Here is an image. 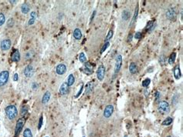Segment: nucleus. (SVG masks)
Here are the masks:
<instances>
[{
    "instance_id": "09e8293b",
    "label": "nucleus",
    "mask_w": 183,
    "mask_h": 137,
    "mask_svg": "<svg viewBox=\"0 0 183 137\" xmlns=\"http://www.w3.org/2000/svg\"><path fill=\"white\" fill-rule=\"evenodd\" d=\"M168 137H172V136H168Z\"/></svg>"
},
{
    "instance_id": "6e6552de",
    "label": "nucleus",
    "mask_w": 183,
    "mask_h": 137,
    "mask_svg": "<svg viewBox=\"0 0 183 137\" xmlns=\"http://www.w3.org/2000/svg\"><path fill=\"white\" fill-rule=\"evenodd\" d=\"M24 74L27 78H30L34 75V69L32 65H28L24 69Z\"/></svg>"
},
{
    "instance_id": "3c124183",
    "label": "nucleus",
    "mask_w": 183,
    "mask_h": 137,
    "mask_svg": "<svg viewBox=\"0 0 183 137\" xmlns=\"http://www.w3.org/2000/svg\"><path fill=\"white\" fill-rule=\"evenodd\" d=\"M46 137H48V136H46Z\"/></svg>"
},
{
    "instance_id": "bb28decb",
    "label": "nucleus",
    "mask_w": 183,
    "mask_h": 137,
    "mask_svg": "<svg viewBox=\"0 0 183 137\" xmlns=\"http://www.w3.org/2000/svg\"><path fill=\"white\" fill-rule=\"evenodd\" d=\"M175 59H176V53L175 52H172V53L171 54L169 59V63L172 65V64H173L174 62H175Z\"/></svg>"
},
{
    "instance_id": "473e14b6",
    "label": "nucleus",
    "mask_w": 183,
    "mask_h": 137,
    "mask_svg": "<svg viewBox=\"0 0 183 137\" xmlns=\"http://www.w3.org/2000/svg\"><path fill=\"white\" fill-rule=\"evenodd\" d=\"M6 24H7V26H8L9 28L13 27V25H14V19H12V18H10V19L7 21Z\"/></svg>"
},
{
    "instance_id": "58836bf2",
    "label": "nucleus",
    "mask_w": 183,
    "mask_h": 137,
    "mask_svg": "<svg viewBox=\"0 0 183 137\" xmlns=\"http://www.w3.org/2000/svg\"><path fill=\"white\" fill-rule=\"evenodd\" d=\"M141 36H142V34H141V33H140V32H137V33H135V35H134V38L137 39H140Z\"/></svg>"
},
{
    "instance_id": "0eeeda50",
    "label": "nucleus",
    "mask_w": 183,
    "mask_h": 137,
    "mask_svg": "<svg viewBox=\"0 0 183 137\" xmlns=\"http://www.w3.org/2000/svg\"><path fill=\"white\" fill-rule=\"evenodd\" d=\"M11 45H12L11 40L9 39H4V40L2 41L0 46H1V49H2V51H6V50H9V49H10Z\"/></svg>"
},
{
    "instance_id": "6ab92c4d",
    "label": "nucleus",
    "mask_w": 183,
    "mask_h": 137,
    "mask_svg": "<svg viewBox=\"0 0 183 137\" xmlns=\"http://www.w3.org/2000/svg\"><path fill=\"white\" fill-rule=\"evenodd\" d=\"M129 71L131 74H135L138 72V66L136 63L131 62L129 66Z\"/></svg>"
},
{
    "instance_id": "412c9836",
    "label": "nucleus",
    "mask_w": 183,
    "mask_h": 137,
    "mask_svg": "<svg viewBox=\"0 0 183 137\" xmlns=\"http://www.w3.org/2000/svg\"><path fill=\"white\" fill-rule=\"evenodd\" d=\"M138 5H137L136 8H135V11H134V14L133 16V18L131 23H130V26H133L134 25L135 22H136V19H137V17H138Z\"/></svg>"
},
{
    "instance_id": "f257e3e1",
    "label": "nucleus",
    "mask_w": 183,
    "mask_h": 137,
    "mask_svg": "<svg viewBox=\"0 0 183 137\" xmlns=\"http://www.w3.org/2000/svg\"><path fill=\"white\" fill-rule=\"evenodd\" d=\"M5 111L6 116L10 120H13L14 119H16L17 115H18V111H17L16 107L14 105H9V106H8L5 108Z\"/></svg>"
},
{
    "instance_id": "f03ea898",
    "label": "nucleus",
    "mask_w": 183,
    "mask_h": 137,
    "mask_svg": "<svg viewBox=\"0 0 183 137\" xmlns=\"http://www.w3.org/2000/svg\"><path fill=\"white\" fill-rule=\"evenodd\" d=\"M158 112L161 114H166L170 112V106L169 103L166 101H161L159 103L158 106Z\"/></svg>"
},
{
    "instance_id": "c756f323",
    "label": "nucleus",
    "mask_w": 183,
    "mask_h": 137,
    "mask_svg": "<svg viewBox=\"0 0 183 137\" xmlns=\"http://www.w3.org/2000/svg\"><path fill=\"white\" fill-rule=\"evenodd\" d=\"M150 83H151V79H145L143 82H142V86L144 87V88H146V87H148V86L150 85Z\"/></svg>"
},
{
    "instance_id": "c9c22d12",
    "label": "nucleus",
    "mask_w": 183,
    "mask_h": 137,
    "mask_svg": "<svg viewBox=\"0 0 183 137\" xmlns=\"http://www.w3.org/2000/svg\"><path fill=\"white\" fill-rule=\"evenodd\" d=\"M179 95H178V94H175V95L172 97V104H173V105H175V104L179 102Z\"/></svg>"
},
{
    "instance_id": "7ed1b4c3",
    "label": "nucleus",
    "mask_w": 183,
    "mask_h": 137,
    "mask_svg": "<svg viewBox=\"0 0 183 137\" xmlns=\"http://www.w3.org/2000/svg\"><path fill=\"white\" fill-rule=\"evenodd\" d=\"M9 77V72L7 70L2 71L0 72V87L5 86L7 83Z\"/></svg>"
},
{
    "instance_id": "39448f33",
    "label": "nucleus",
    "mask_w": 183,
    "mask_h": 137,
    "mask_svg": "<svg viewBox=\"0 0 183 137\" xmlns=\"http://www.w3.org/2000/svg\"><path fill=\"white\" fill-rule=\"evenodd\" d=\"M23 126H24V119L22 118V119H19L18 121L16 122V129H15V137H17L19 135L20 132L22 131Z\"/></svg>"
},
{
    "instance_id": "49530a36",
    "label": "nucleus",
    "mask_w": 183,
    "mask_h": 137,
    "mask_svg": "<svg viewBox=\"0 0 183 137\" xmlns=\"http://www.w3.org/2000/svg\"><path fill=\"white\" fill-rule=\"evenodd\" d=\"M95 13H96V11H94V13H93V15H92V16H91V19H90V22H91V21H92V19H94V16H95Z\"/></svg>"
},
{
    "instance_id": "a19ab883",
    "label": "nucleus",
    "mask_w": 183,
    "mask_h": 137,
    "mask_svg": "<svg viewBox=\"0 0 183 137\" xmlns=\"http://www.w3.org/2000/svg\"><path fill=\"white\" fill-rule=\"evenodd\" d=\"M83 86H84V84H83V83H81V86H80V89L79 90V92H77V94H76V95H75V97H76V98H77V97L79 96V95L81 94V92H82V91H83Z\"/></svg>"
},
{
    "instance_id": "9b49d317",
    "label": "nucleus",
    "mask_w": 183,
    "mask_h": 137,
    "mask_svg": "<svg viewBox=\"0 0 183 137\" xmlns=\"http://www.w3.org/2000/svg\"><path fill=\"white\" fill-rule=\"evenodd\" d=\"M114 112V106L112 105H107L106 108L104 109V116L105 118H109L111 117L112 113Z\"/></svg>"
},
{
    "instance_id": "8fccbe9b",
    "label": "nucleus",
    "mask_w": 183,
    "mask_h": 137,
    "mask_svg": "<svg viewBox=\"0 0 183 137\" xmlns=\"http://www.w3.org/2000/svg\"><path fill=\"white\" fill-rule=\"evenodd\" d=\"M83 137H85V136H83Z\"/></svg>"
},
{
    "instance_id": "a878e982",
    "label": "nucleus",
    "mask_w": 183,
    "mask_h": 137,
    "mask_svg": "<svg viewBox=\"0 0 183 137\" xmlns=\"http://www.w3.org/2000/svg\"><path fill=\"white\" fill-rule=\"evenodd\" d=\"M23 137H32V131L29 129V128H26V129L23 131Z\"/></svg>"
},
{
    "instance_id": "5701e85b",
    "label": "nucleus",
    "mask_w": 183,
    "mask_h": 137,
    "mask_svg": "<svg viewBox=\"0 0 183 137\" xmlns=\"http://www.w3.org/2000/svg\"><path fill=\"white\" fill-rule=\"evenodd\" d=\"M130 16H131V12H130L128 10H124V11L122 12L121 18H122L123 20H125V21H127V20L129 19Z\"/></svg>"
},
{
    "instance_id": "72a5a7b5",
    "label": "nucleus",
    "mask_w": 183,
    "mask_h": 137,
    "mask_svg": "<svg viewBox=\"0 0 183 137\" xmlns=\"http://www.w3.org/2000/svg\"><path fill=\"white\" fill-rule=\"evenodd\" d=\"M5 22V17L4 16V14L0 13V26L3 25Z\"/></svg>"
},
{
    "instance_id": "20e7f679",
    "label": "nucleus",
    "mask_w": 183,
    "mask_h": 137,
    "mask_svg": "<svg viewBox=\"0 0 183 137\" xmlns=\"http://www.w3.org/2000/svg\"><path fill=\"white\" fill-rule=\"evenodd\" d=\"M122 66V56L121 55H118L115 59V66H114V75L117 74L120 71Z\"/></svg>"
},
{
    "instance_id": "aec40b11",
    "label": "nucleus",
    "mask_w": 183,
    "mask_h": 137,
    "mask_svg": "<svg viewBox=\"0 0 183 137\" xmlns=\"http://www.w3.org/2000/svg\"><path fill=\"white\" fill-rule=\"evenodd\" d=\"M36 17H37L36 13L35 12H32L30 13V19H29V20L28 24L29 25L33 24V23L35 22V20L36 19Z\"/></svg>"
},
{
    "instance_id": "4468645a",
    "label": "nucleus",
    "mask_w": 183,
    "mask_h": 137,
    "mask_svg": "<svg viewBox=\"0 0 183 137\" xmlns=\"http://www.w3.org/2000/svg\"><path fill=\"white\" fill-rule=\"evenodd\" d=\"M11 59L14 62H18L20 60V53L19 50H16L13 54H12Z\"/></svg>"
},
{
    "instance_id": "b1692460",
    "label": "nucleus",
    "mask_w": 183,
    "mask_h": 137,
    "mask_svg": "<svg viewBox=\"0 0 183 137\" xmlns=\"http://www.w3.org/2000/svg\"><path fill=\"white\" fill-rule=\"evenodd\" d=\"M75 82V78L74 76H73V74H70L68 78H67V84L69 86H71L73 85V83H74Z\"/></svg>"
},
{
    "instance_id": "ea45409f",
    "label": "nucleus",
    "mask_w": 183,
    "mask_h": 137,
    "mask_svg": "<svg viewBox=\"0 0 183 137\" xmlns=\"http://www.w3.org/2000/svg\"><path fill=\"white\" fill-rule=\"evenodd\" d=\"M42 125H43V116H41L40 118V120H39V124H38V129L39 130L41 129Z\"/></svg>"
},
{
    "instance_id": "dca6fc26",
    "label": "nucleus",
    "mask_w": 183,
    "mask_h": 137,
    "mask_svg": "<svg viewBox=\"0 0 183 137\" xmlns=\"http://www.w3.org/2000/svg\"><path fill=\"white\" fill-rule=\"evenodd\" d=\"M50 97H51V94L50 92L49 91H46L45 92V94L43 95V98H42V103L43 104H46L50 100Z\"/></svg>"
},
{
    "instance_id": "2eb2a0df",
    "label": "nucleus",
    "mask_w": 183,
    "mask_h": 137,
    "mask_svg": "<svg viewBox=\"0 0 183 137\" xmlns=\"http://www.w3.org/2000/svg\"><path fill=\"white\" fill-rule=\"evenodd\" d=\"M94 86H95V84H94V82H89V83L87 84L86 89H85V92H86V94H89V93H90L93 91Z\"/></svg>"
},
{
    "instance_id": "f3484780",
    "label": "nucleus",
    "mask_w": 183,
    "mask_h": 137,
    "mask_svg": "<svg viewBox=\"0 0 183 137\" xmlns=\"http://www.w3.org/2000/svg\"><path fill=\"white\" fill-rule=\"evenodd\" d=\"M174 76L176 79H179L181 78V70H180V67L179 66H175L174 68Z\"/></svg>"
},
{
    "instance_id": "cd10ccee",
    "label": "nucleus",
    "mask_w": 183,
    "mask_h": 137,
    "mask_svg": "<svg viewBox=\"0 0 183 137\" xmlns=\"http://www.w3.org/2000/svg\"><path fill=\"white\" fill-rule=\"evenodd\" d=\"M79 60H80V62L82 63H84L87 61V57L84 52H80V56H79Z\"/></svg>"
},
{
    "instance_id": "c03bdc74",
    "label": "nucleus",
    "mask_w": 183,
    "mask_h": 137,
    "mask_svg": "<svg viewBox=\"0 0 183 137\" xmlns=\"http://www.w3.org/2000/svg\"><path fill=\"white\" fill-rule=\"evenodd\" d=\"M13 80H14L15 82H16V81H18V80H19V75L17 74V73H15V74H14Z\"/></svg>"
},
{
    "instance_id": "9d476101",
    "label": "nucleus",
    "mask_w": 183,
    "mask_h": 137,
    "mask_svg": "<svg viewBox=\"0 0 183 137\" xmlns=\"http://www.w3.org/2000/svg\"><path fill=\"white\" fill-rule=\"evenodd\" d=\"M166 17L170 20L175 19L176 18V12L174 8H169L166 12Z\"/></svg>"
},
{
    "instance_id": "7c9ffc66",
    "label": "nucleus",
    "mask_w": 183,
    "mask_h": 137,
    "mask_svg": "<svg viewBox=\"0 0 183 137\" xmlns=\"http://www.w3.org/2000/svg\"><path fill=\"white\" fill-rule=\"evenodd\" d=\"M28 112V106H23L21 109V116H24L26 113Z\"/></svg>"
},
{
    "instance_id": "1a4fd4ad",
    "label": "nucleus",
    "mask_w": 183,
    "mask_h": 137,
    "mask_svg": "<svg viewBox=\"0 0 183 137\" xmlns=\"http://www.w3.org/2000/svg\"><path fill=\"white\" fill-rule=\"evenodd\" d=\"M80 70L84 72V73L87 74V75H91L93 73V69H92V66L89 63V62H87L85 63L84 66L83 68L80 69Z\"/></svg>"
},
{
    "instance_id": "393cba45",
    "label": "nucleus",
    "mask_w": 183,
    "mask_h": 137,
    "mask_svg": "<svg viewBox=\"0 0 183 137\" xmlns=\"http://www.w3.org/2000/svg\"><path fill=\"white\" fill-rule=\"evenodd\" d=\"M172 121H173L172 119L171 118V117H167L163 122H162L161 125H162V126H169V125L172 124Z\"/></svg>"
},
{
    "instance_id": "4be33fe9",
    "label": "nucleus",
    "mask_w": 183,
    "mask_h": 137,
    "mask_svg": "<svg viewBox=\"0 0 183 137\" xmlns=\"http://www.w3.org/2000/svg\"><path fill=\"white\" fill-rule=\"evenodd\" d=\"M29 10H30V8H29V5L27 3H23L21 6V12L23 14H27Z\"/></svg>"
},
{
    "instance_id": "4c0bfd02",
    "label": "nucleus",
    "mask_w": 183,
    "mask_h": 137,
    "mask_svg": "<svg viewBox=\"0 0 183 137\" xmlns=\"http://www.w3.org/2000/svg\"><path fill=\"white\" fill-rule=\"evenodd\" d=\"M159 62H160L161 65H164V64L165 63V56H160Z\"/></svg>"
},
{
    "instance_id": "79ce46f5",
    "label": "nucleus",
    "mask_w": 183,
    "mask_h": 137,
    "mask_svg": "<svg viewBox=\"0 0 183 137\" xmlns=\"http://www.w3.org/2000/svg\"><path fill=\"white\" fill-rule=\"evenodd\" d=\"M155 95V100H159V98L161 97V93L159 92H156Z\"/></svg>"
},
{
    "instance_id": "423d86ee",
    "label": "nucleus",
    "mask_w": 183,
    "mask_h": 137,
    "mask_svg": "<svg viewBox=\"0 0 183 137\" xmlns=\"http://www.w3.org/2000/svg\"><path fill=\"white\" fill-rule=\"evenodd\" d=\"M105 75V67L104 65H100L97 71V77L100 81L104 79Z\"/></svg>"
},
{
    "instance_id": "f704fd0d",
    "label": "nucleus",
    "mask_w": 183,
    "mask_h": 137,
    "mask_svg": "<svg viewBox=\"0 0 183 137\" xmlns=\"http://www.w3.org/2000/svg\"><path fill=\"white\" fill-rule=\"evenodd\" d=\"M32 56H33V52L32 51H28L26 53V59H31V58H32Z\"/></svg>"
},
{
    "instance_id": "37998d69",
    "label": "nucleus",
    "mask_w": 183,
    "mask_h": 137,
    "mask_svg": "<svg viewBox=\"0 0 183 137\" xmlns=\"http://www.w3.org/2000/svg\"><path fill=\"white\" fill-rule=\"evenodd\" d=\"M38 84L36 83H32V89H34V90H36V89H38Z\"/></svg>"
},
{
    "instance_id": "ddd939ff",
    "label": "nucleus",
    "mask_w": 183,
    "mask_h": 137,
    "mask_svg": "<svg viewBox=\"0 0 183 137\" xmlns=\"http://www.w3.org/2000/svg\"><path fill=\"white\" fill-rule=\"evenodd\" d=\"M69 92V86L67 85V83H63L62 85L60 86V94L62 95H64L67 94Z\"/></svg>"
},
{
    "instance_id": "c85d7f7f",
    "label": "nucleus",
    "mask_w": 183,
    "mask_h": 137,
    "mask_svg": "<svg viewBox=\"0 0 183 137\" xmlns=\"http://www.w3.org/2000/svg\"><path fill=\"white\" fill-rule=\"evenodd\" d=\"M113 34H114V33H113V30H110L108 32V33H107V35L106 36V37H105V42H109V40H110L112 37H113Z\"/></svg>"
},
{
    "instance_id": "e433bc0d",
    "label": "nucleus",
    "mask_w": 183,
    "mask_h": 137,
    "mask_svg": "<svg viewBox=\"0 0 183 137\" xmlns=\"http://www.w3.org/2000/svg\"><path fill=\"white\" fill-rule=\"evenodd\" d=\"M153 25H154V24H153V22H152V21L148 22H147V25H146V27H145V30H150V31H151Z\"/></svg>"
},
{
    "instance_id": "a211bd4d",
    "label": "nucleus",
    "mask_w": 183,
    "mask_h": 137,
    "mask_svg": "<svg viewBox=\"0 0 183 137\" xmlns=\"http://www.w3.org/2000/svg\"><path fill=\"white\" fill-rule=\"evenodd\" d=\"M73 37L76 40H80L82 38V33L80 29L76 28L74 29V31H73Z\"/></svg>"
},
{
    "instance_id": "2f4dec72",
    "label": "nucleus",
    "mask_w": 183,
    "mask_h": 137,
    "mask_svg": "<svg viewBox=\"0 0 183 137\" xmlns=\"http://www.w3.org/2000/svg\"><path fill=\"white\" fill-rule=\"evenodd\" d=\"M109 46H110V42H106L104 43V46H102V48H101V54L106 50V49L108 48Z\"/></svg>"
},
{
    "instance_id": "de8ad7c7",
    "label": "nucleus",
    "mask_w": 183,
    "mask_h": 137,
    "mask_svg": "<svg viewBox=\"0 0 183 137\" xmlns=\"http://www.w3.org/2000/svg\"><path fill=\"white\" fill-rule=\"evenodd\" d=\"M9 2H10V3L13 4V3H16L17 1H16V0H15V1H9Z\"/></svg>"
},
{
    "instance_id": "f8f14e48",
    "label": "nucleus",
    "mask_w": 183,
    "mask_h": 137,
    "mask_svg": "<svg viewBox=\"0 0 183 137\" xmlns=\"http://www.w3.org/2000/svg\"><path fill=\"white\" fill-rule=\"evenodd\" d=\"M56 72L58 75H63L65 72H67V66L64 64H59V65L56 67Z\"/></svg>"
},
{
    "instance_id": "a18cd8bd",
    "label": "nucleus",
    "mask_w": 183,
    "mask_h": 137,
    "mask_svg": "<svg viewBox=\"0 0 183 137\" xmlns=\"http://www.w3.org/2000/svg\"><path fill=\"white\" fill-rule=\"evenodd\" d=\"M132 37H133V35H132L131 33V34H129L128 38V42H131V41H132Z\"/></svg>"
}]
</instances>
